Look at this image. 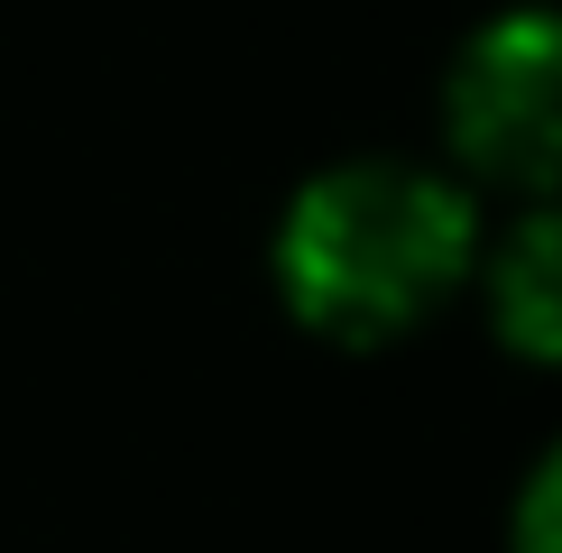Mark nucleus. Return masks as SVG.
Returning <instances> with one entry per match:
<instances>
[{"instance_id": "obj_1", "label": "nucleus", "mask_w": 562, "mask_h": 553, "mask_svg": "<svg viewBox=\"0 0 562 553\" xmlns=\"http://www.w3.org/2000/svg\"><path fill=\"white\" fill-rule=\"evenodd\" d=\"M480 268V213L452 176L406 157L323 167L277 222V295L304 332L379 351L415 332Z\"/></svg>"}, {"instance_id": "obj_2", "label": "nucleus", "mask_w": 562, "mask_h": 553, "mask_svg": "<svg viewBox=\"0 0 562 553\" xmlns=\"http://www.w3.org/2000/svg\"><path fill=\"white\" fill-rule=\"evenodd\" d=\"M442 138L488 184L562 194V10L526 0L461 37L442 75Z\"/></svg>"}, {"instance_id": "obj_3", "label": "nucleus", "mask_w": 562, "mask_h": 553, "mask_svg": "<svg viewBox=\"0 0 562 553\" xmlns=\"http://www.w3.org/2000/svg\"><path fill=\"white\" fill-rule=\"evenodd\" d=\"M488 323L517 360L562 369V213H526L488 249Z\"/></svg>"}, {"instance_id": "obj_4", "label": "nucleus", "mask_w": 562, "mask_h": 553, "mask_svg": "<svg viewBox=\"0 0 562 553\" xmlns=\"http://www.w3.org/2000/svg\"><path fill=\"white\" fill-rule=\"evenodd\" d=\"M517 553H562V443L535 461V479L517 498Z\"/></svg>"}]
</instances>
